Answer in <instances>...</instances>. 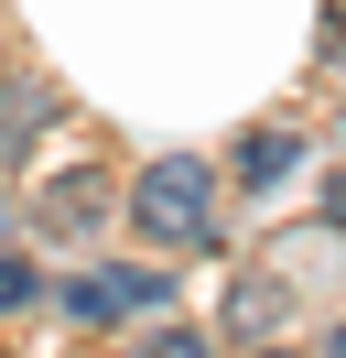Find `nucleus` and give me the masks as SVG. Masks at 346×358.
<instances>
[{
    "mask_svg": "<svg viewBox=\"0 0 346 358\" xmlns=\"http://www.w3.org/2000/svg\"><path fill=\"white\" fill-rule=\"evenodd\" d=\"M119 217L141 228L151 250H206V239H216V163H195V152L141 163L130 196H119Z\"/></svg>",
    "mask_w": 346,
    "mask_h": 358,
    "instance_id": "nucleus-1",
    "label": "nucleus"
},
{
    "mask_svg": "<svg viewBox=\"0 0 346 358\" xmlns=\"http://www.w3.org/2000/svg\"><path fill=\"white\" fill-rule=\"evenodd\" d=\"M324 228H346V185H324Z\"/></svg>",
    "mask_w": 346,
    "mask_h": 358,
    "instance_id": "nucleus-8",
    "label": "nucleus"
},
{
    "mask_svg": "<svg viewBox=\"0 0 346 358\" xmlns=\"http://www.w3.org/2000/svg\"><path fill=\"white\" fill-rule=\"evenodd\" d=\"M303 163V131H281V120H260V131H238V152H227V174L249 185V196H271L281 174Z\"/></svg>",
    "mask_w": 346,
    "mask_h": 358,
    "instance_id": "nucleus-3",
    "label": "nucleus"
},
{
    "mask_svg": "<svg viewBox=\"0 0 346 358\" xmlns=\"http://www.w3.org/2000/svg\"><path fill=\"white\" fill-rule=\"evenodd\" d=\"M119 358H206V336H195V326H151V336H130Z\"/></svg>",
    "mask_w": 346,
    "mask_h": 358,
    "instance_id": "nucleus-6",
    "label": "nucleus"
},
{
    "mask_svg": "<svg viewBox=\"0 0 346 358\" xmlns=\"http://www.w3.org/2000/svg\"><path fill=\"white\" fill-rule=\"evenodd\" d=\"M314 358H346V326H336V336H324V348H314Z\"/></svg>",
    "mask_w": 346,
    "mask_h": 358,
    "instance_id": "nucleus-9",
    "label": "nucleus"
},
{
    "mask_svg": "<svg viewBox=\"0 0 346 358\" xmlns=\"http://www.w3.org/2000/svg\"><path fill=\"white\" fill-rule=\"evenodd\" d=\"M33 293H43V271H33V261H0V315H11V304H33Z\"/></svg>",
    "mask_w": 346,
    "mask_h": 358,
    "instance_id": "nucleus-7",
    "label": "nucleus"
},
{
    "mask_svg": "<svg viewBox=\"0 0 346 358\" xmlns=\"http://www.w3.org/2000/svg\"><path fill=\"white\" fill-rule=\"evenodd\" d=\"M98 206H108V196H98L86 174H76V185H43V217H54V228H86Z\"/></svg>",
    "mask_w": 346,
    "mask_h": 358,
    "instance_id": "nucleus-5",
    "label": "nucleus"
},
{
    "mask_svg": "<svg viewBox=\"0 0 346 358\" xmlns=\"http://www.w3.org/2000/svg\"><path fill=\"white\" fill-rule=\"evenodd\" d=\"M163 293H173V271H86V282H65V315L76 326H108V315L163 304Z\"/></svg>",
    "mask_w": 346,
    "mask_h": 358,
    "instance_id": "nucleus-2",
    "label": "nucleus"
},
{
    "mask_svg": "<svg viewBox=\"0 0 346 358\" xmlns=\"http://www.w3.org/2000/svg\"><path fill=\"white\" fill-rule=\"evenodd\" d=\"M249 358H303V348H249Z\"/></svg>",
    "mask_w": 346,
    "mask_h": 358,
    "instance_id": "nucleus-10",
    "label": "nucleus"
},
{
    "mask_svg": "<svg viewBox=\"0 0 346 358\" xmlns=\"http://www.w3.org/2000/svg\"><path fill=\"white\" fill-rule=\"evenodd\" d=\"M54 120V98L33 87V76H0V141H22V131H43Z\"/></svg>",
    "mask_w": 346,
    "mask_h": 358,
    "instance_id": "nucleus-4",
    "label": "nucleus"
}]
</instances>
